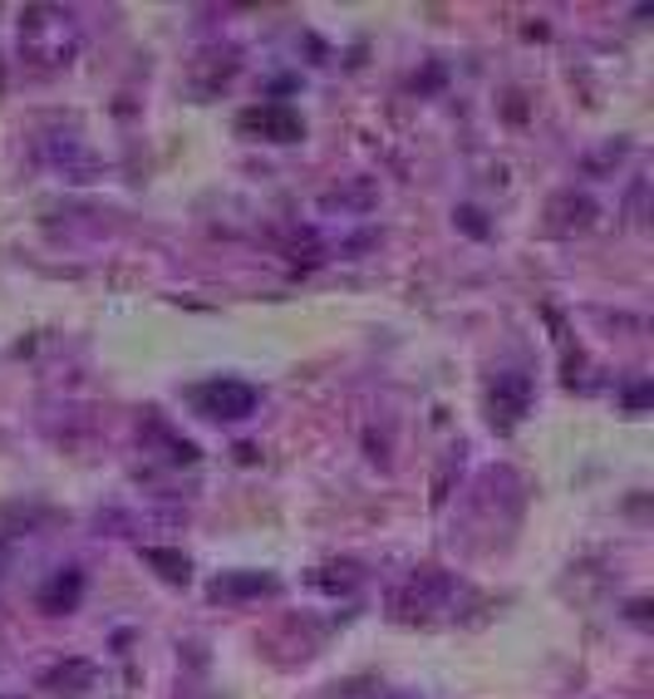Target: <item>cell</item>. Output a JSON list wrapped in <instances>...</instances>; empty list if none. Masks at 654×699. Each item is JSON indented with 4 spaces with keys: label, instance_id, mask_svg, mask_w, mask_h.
I'll return each instance as SVG.
<instances>
[{
    "label": "cell",
    "instance_id": "6da1fadb",
    "mask_svg": "<svg viewBox=\"0 0 654 699\" xmlns=\"http://www.w3.org/2000/svg\"><path fill=\"white\" fill-rule=\"evenodd\" d=\"M74 45H79V35H74V25L59 10H30L25 25H20V55L45 65V69L65 65L74 55Z\"/></svg>",
    "mask_w": 654,
    "mask_h": 699
},
{
    "label": "cell",
    "instance_id": "7a4b0ae2",
    "mask_svg": "<svg viewBox=\"0 0 654 699\" xmlns=\"http://www.w3.org/2000/svg\"><path fill=\"white\" fill-rule=\"evenodd\" d=\"M203 409L207 415H221V419H241V415H251V409H257V395H251L247 385H212L203 395Z\"/></svg>",
    "mask_w": 654,
    "mask_h": 699
},
{
    "label": "cell",
    "instance_id": "3957f363",
    "mask_svg": "<svg viewBox=\"0 0 654 699\" xmlns=\"http://www.w3.org/2000/svg\"><path fill=\"white\" fill-rule=\"evenodd\" d=\"M74 596H79V577L69 571V587H55V591H45V606L50 611H59V606H74Z\"/></svg>",
    "mask_w": 654,
    "mask_h": 699
}]
</instances>
